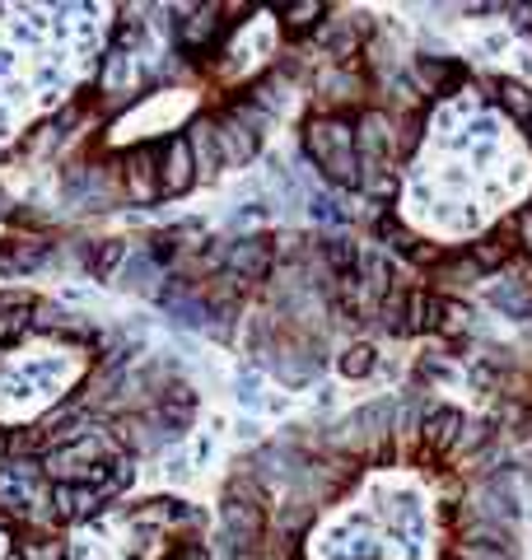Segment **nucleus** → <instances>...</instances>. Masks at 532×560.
Listing matches in <instances>:
<instances>
[{"label": "nucleus", "instance_id": "10", "mask_svg": "<svg viewBox=\"0 0 532 560\" xmlns=\"http://www.w3.org/2000/svg\"><path fill=\"white\" fill-rule=\"evenodd\" d=\"M197 154H192V140L174 136L160 145V196H187L197 187Z\"/></svg>", "mask_w": 532, "mask_h": 560}, {"label": "nucleus", "instance_id": "14", "mask_svg": "<svg viewBox=\"0 0 532 560\" xmlns=\"http://www.w3.org/2000/svg\"><path fill=\"white\" fill-rule=\"evenodd\" d=\"M276 20H280V34H286L290 42H304V38L318 34L327 20H332V5H322V0H304V5H280Z\"/></svg>", "mask_w": 532, "mask_h": 560}, {"label": "nucleus", "instance_id": "11", "mask_svg": "<svg viewBox=\"0 0 532 560\" xmlns=\"http://www.w3.org/2000/svg\"><path fill=\"white\" fill-rule=\"evenodd\" d=\"M477 89H486V99H495V113L509 117L519 131L532 122V85L519 75H486V80H477Z\"/></svg>", "mask_w": 532, "mask_h": 560}, {"label": "nucleus", "instance_id": "12", "mask_svg": "<svg viewBox=\"0 0 532 560\" xmlns=\"http://www.w3.org/2000/svg\"><path fill=\"white\" fill-rule=\"evenodd\" d=\"M127 257H131L127 239H93V243L80 247V267H85L89 280H99V285H113Z\"/></svg>", "mask_w": 532, "mask_h": 560}, {"label": "nucleus", "instance_id": "19", "mask_svg": "<svg viewBox=\"0 0 532 560\" xmlns=\"http://www.w3.org/2000/svg\"><path fill=\"white\" fill-rule=\"evenodd\" d=\"M528 14H532V5H528Z\"/></svg>", "mask_w": 532, "mask_h": 560}, {"label": "nucleus", "instance_id": "15", "mask_svg": "<svg viewBox=\"0 0 532 560\" xmlns=\"http://www.w3.org/2000/svg\"><path fill=\"white\" fill-rule=\"evenodd\" d=\"M379 365H383V355H379V346H373V341H346V346H341V355H337V373H341V379H351V383L373 379V373H379Z\"/></svg>", "mask_w": 532, "mask_h": 560}, {"label": "nucleus", "instance_id": "5", "mask_svg": "<svg viewBox=\"0 0 532 560\" xmlns=\"http://www.w3.org/2000/svg\"><path fill=\"white\" fill-rule=\"evenodd\" d=\"M280 20H276V10H253L248 20H239V28L229 34L225 42V52L215 56V66L206 75H215V89H225L233 93L239 85L253 89L266 71L276 66V56H280Z\"/></svg>", "mask_w": 532, "mask_h": 560}, {"label": "nucleus", "instance_id": "18", "mask_svg": "<svg viewBox=\"0 0 532 560\" xmlns=\"http://www.w3.org/2000/svg\"><path fill=\"white\" fill-rule=\"evenodd\" d=\"M5 233H10V229H5V215H0V247H5Z\"/></svg>", "mask_w": 532, "mask_h": 560}, {"label": "nucleus", "instance_id": "2", "mask_svg": "<svg viewBox=\"0 0 532 560\" xmlns=\"http://www.w3.org/2000/svg\"><path fill=\"white\" fill-rule=\"evenodd\" d=\"M117 5H10L0 10V145L71 107L99 80L113 47Z\"/></svg>", "mask_w": 532, "mask_h": 560}, {"label": "nucleus", "instance_id": "9", "mask_svg": "<svg viewBox=\"0 0 532 560\" xmlns=\"http://www.w3.org/2000/svg\"><path fill=\"white\" fill-rule=\"evenodd\" d=\"M467 262L477 267V276H499V271H509L514 262L523 257V247H519V233H514V215H509V225L505 229H491V233H481V239H472L463 247Z\"/></svg>", "mask_w": 532, "mask_h": 560}, {"label": "nucleus", "instance_id": "13", "mask_svg": "<svg viewBox=\"0 0 532 560\" xmlns=\"http://www.w3.org/2000/svg\"><path fill=\"white\" fill-rule=\"evenodd\" d=\"M187 140H192V154H197V178L211 182L225 174V150H220V136H215V122L201 113L192 127H187Z\"/></svg>", "mask_w": 532, "mask_h": 560}, {"label": "nucleus", "instance_id": "17", "mask_svg": "<svg viewBox=\"0 0 532 560\" xmlns=\"http://www.w3.org/2000/svg\"><path fill=\"white\" fill-rule=\"evenodd\" d=\"M0 560H14V537L0 527Z\"/></svg>", "mask_w": 532, "mask_h": 560}, {"label": "nucleus", "instance_id": "16", "mask_svg": "<svg viewBox=\"0 0 532 560\" xmlns=\"http://www.w3.org/2000/svg\"><path fill=\"white\" fill-rule=\"evenodd\" d=\"M514 233H519V247H523V253L532 257V206L514 215Z\"/></svg>", "mask_w": 532, "mask_h": 560}, {"label": "nucleus", "instance_id": "3", "mask_svg": "<svg viewBox=\"0 0 532 560\" xmlns=\"http://www.w3.org/2000/svg\"><path fill=\"white\" fill-rule=\"evenodd\" d=\"M93 351L66 336H28L0 346V425L38 420L85 383Z\"/></svg>", "mask_w": 532, "mask_h": 560}, {"label": "nucleus", "instance_id": "1", "mask_svg": "<svg viewBox=\"0 0 532 560\" xmlns=\"http://www.w3.org/2000/svg\"><path fill=\"white\" fill-rule=\"evenodd\" d=\"M472 192L481 211L499 225V215H519L532 196V145L509 117L495 113L477 80L448 103L426 113V136L402 174L397 220L416 233L458 253L463 239H481Z\"/></svg>", "mask_w": 532, "mask_h": 560}, {"label": "nucleus", "instance_id": "4", "mask_svg": "<svg viewBox=\"0 0 532 560\" xmlns=\"http://www.w3.org/2000/svg\"><path fill=\"white\" fill-rule=\"evenodd\" d=\"M206 113V93L201 89H187V85H164V89H150L145 99H136L131 107L107 122V131L99 136V150H140V145H154V140H174L182 136V127Z\"/></svg>", "mask_w": 532, "mask_h": 560}, {"label": "nucleus", "instance_id": "8", "mask_svg": "<svg viewBox=\"0 0 532 560\" xmlns=\"http://www.w3.org/2000/svg\"><path fill=\"white\" fill-rule=\"evenodd\" d=\"M117 182H122V192H127L136 206H154V201H164L160 196V145H140V150H127L117 160Z\"/></svg>", "mask_w": 532, "mask_h": 560}, {"label": "nucleus", "instance_id": "7", "mask_svg": "<svg viewBox=\"0 0 532 560\" xmlns=\"http://www.w3.org/2000/svg\"><path fill=\"white\" fill-rule=\"evenodd\" d=\"M225 271L239 280L243 290H266V280H276L280 271V243L271 229H257V233H243V239L229 243V257H225Z\"/></svg>", "mask_w": 532, "mask_h": 560}, {"label": "nucleus", "instance_id": "6", "mask_svg": "<svg viewBox=\"0 0 532 560\" xmlns=\"http://www.w3.org/2000/svg\"><path fill=\"white\" fill-rule=\"evenodd\" d=\"M355 122L359 117H332V113H308L304 117V160L318 168V178L337 192H359L365 174H359V150H355Z\"/></svg>", "mask_w": 532, "mask_h": 560}]
</instances>
